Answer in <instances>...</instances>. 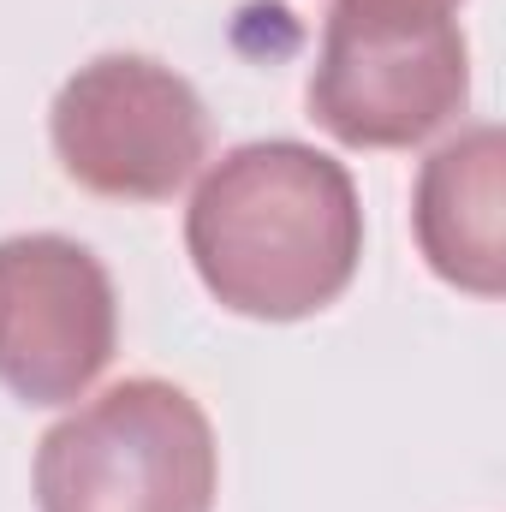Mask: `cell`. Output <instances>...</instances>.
<instances>
[{
	"mask_svg": "<svg viewBox=\"0 0 506 512\" xmlns=\"http://www.w3.org/2000/svg\"><path fill=\"white\" fill-rule=\"evenodd\" d=\"M471 48L453 18H370L334 6L310 72V114L352 149H411L459 120Z\"/></svg>",
	"mask_w": 506,
	"mask_h": 512,
	"instance_id": "4",
	"label": "cell"
},
{
	"mask_svg": "<svg viewBox=\"0 0 506 512\" xmlns=\"http://www.w3.org/2000/svg\"><path fill=\"white\" fill-rule=\"evenodd\" d=\"M185 251L233 316L298 322L352 286L364 256V203L346 161L298 137L239 143L197 179Z\"/></svg>",
	"mask_w": 506,
	"mask_h": 512,
	"instance_id": "1",
	"label": "cell"
},
{
	"mask_svg": "<svg viewBox=\"0 0 506 512\" xmlns=\"http://www.w3.org/2000/svg\"><path fill=\"white\" fill-rule=\"evenodd\" d=\"M411 227L423 262L477 298L506 292V251H501V126H471L441 143L411 197Z\"/></svg>",
	"mask_w": 506,
	"mask_h": 512,
	"instance_id": "6",
	"label": "cell"
},
{
	"mask_svg": "<svg viewBox=\"0 0 506 512\" xmlns=\"http://www.w3.org/2000/svg\"><path fill=\"white\" fill-rule=\"evenodd\" d=\"M346 12H370V18H453L459 0H334Z\"/></svg>",
	"mask_w": 506,
	"mask_h": 512,
	"instance_id": "7",
	"label": "cell"
},
{
	"mask_svg": "<svg viewBox=\"0 0 506 512\" xmlns=\"http://www.w3.org/2000/svg\"><path fill=\"white\" fill-rule=\"evenodd\" d=\"M48 137L72 185L120 203H161L203 167L209 108L191 78L149 54H96L60 84Z\"/></svg>",
	"mask_w": 506,
	"mask_h": 512,
	"instance_id": "3",
	"label": "cell"
},
{
	"mask_svg": "<svg viewBox=\"0 0 506 512\" xmlns=\"http://www.w3.org/2000/svg\"><path fill=\"white\" fill-rule=\"evenodd\" d=\"M120 298L102 256L66 233L0 239V387L72 405L114 364Z\"/></svg>",
	"mask_w": 506,
	"mask_h": 512,
	"instance_id": "5",
	"label": "cell"
},
{
	"mask_svg": "<svg viewBox=\"0 0 506 512\" xmlns=\"http://www.w3.org/2000/svg\"><path fill=\"white\" fill-rule=\"evenodd\" d=\"M215 429L185 387L131 376L36 447L42 512H215Z\"/></svg>",
	"mask_w": 506,
	"mask_h": 512,
	"instance_id": "2",
	"label": "cell"
}]
</instances>
